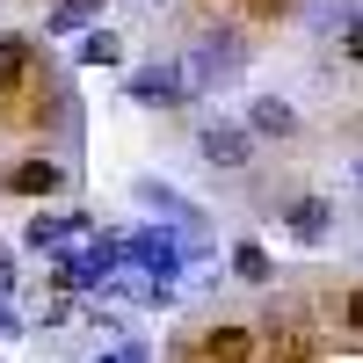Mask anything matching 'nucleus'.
<instances>
[{
	"label": "nucleus",
	"mask_w": 363,
	"mask_h": 363,
	"mask_svg": "<svg viewBox=\"0 0 363 363\" xmlns=\"http://www.w3.org/2000/svg\"><path fill=\"white\" fill-rule=\"evenodd\" d=\"M124 95L138 109H182V102H196L189 95V73H182V58H153V66H138Z\"/></svg>",
	"instance_id": "1"
},
{
	"label": "nucleus",
	"mask_w": 363,
	"mask_h": 363,
	"mask_svg": "<svg viewBox=\"0 0 363 363\" xmlns=\"http://www.w3.org/2000/svg\"><path fill=\"white\" fill-rule=\"evenodd\" d=\"M196 153H203L211 167H247V160H255V131H247V124H225V116H211V124L196 131Z\"/></svg>",
	"instance_id": "2"
},
{
	"label": "nucleus",
	"mask_w": 363,
	"mask_h": 363,
	"mask_svg": "<svg viewBox=\"0 0 363 363\" xmlns=\"http://www.w3.org/2000/svg\"><path fill=\"white\" fill-rule=\"evenodd\" d=\"M233 66H240V44L225 37V29H218V37H203L189 58H182V73H189V95H203V87L218 80V73H233Z\"/></svg>",
	"instance_id": "3"
},
{
	"label": "nucleus",
	"mask_w": 363,
	"mask_h": 363,
	"mask_svg": "<svg viewBox=\"0 0 363 363\" xmlns=\"http://www.w3.org/2000/svg\"><path fill=\"white\" fill-rule=\"evenodd\" d=\"M37 66H44V51L29 37H15V29H0V95H22L37 80Z\"/></svg>",
	"instance_id": "4"
},
{
	"label": "nucleus",
	"mask_w": 363,
	"mask_h": 363,
	"mask_svg": "<svg viewBox=\"0 0 363 363\" xmlns=\"http://www.w3.org/2000/svg\"><path fill=\"white\" fill-rule=\"evenodd\" d=\"M284 225H291V240H306V247H327V240H335V203L327 196H298L284 211Z\"/></svg>",
	"instance_id": "5"
},
{
	"label": "nucleus",
	"mask_w": 363,
	"mask_h": 363,
	"mask_svg": "<svg viewBox=\"0 0 363 363\" xmlns=\"http://www.w3.org/2000/svg\"><path fill=\"white\" fill-rule=\"evenodd\" d=\"M262 356V327H211L203 335V363H255Z\"/></svg>",
	"instance_id": "6"
},
{
	"label": "nucleus",
	"mask_w": 363,
	"mask_h": 363,
	"mask_svg": "<svg viewBox=\"0 0 363 363\" xmlns=\"http://www.w3.org/2000/svg\"><path fill=\"white\" fill-rule=\"evenodd\" d=\"M8 189H15V196H58V189H66V167L44 160V153H37V160H15V167H8Z\"/></svg>",
	"instance_id": "7"
},
{
	"label": "nucleus",
	"mask_w": 363,
	"mask_h": 363,
	"mask_svg": "<svg viewBox=\"0 0 363 363\" xmlns=\"http://www.w3.org/2000/svg\"><path fill=\"white\" fill-rule=\"evenodd\" d=\"M247 131H262V138H291V131H298V109L277 102V95H255V102H247Z\"/></svg>",
	"instance_id": "8"
},
{
	"label": "nucleus",
	"mask_w": 363,
	"mask_h": 363,
	"mask_svg": "<svg viewBox=\"0 0 363 363\" xmlns=\"http://www.w3.org/2000/svg\"><path fill=\"white\" fill-rule=\"evenodd\" d=\"M124 58V37L116 29H102V22H87V37H80V66H116Z\"/></svg>",
	"instance_id": "9"
},
{
	"label": "nucleus",
	"mask_w": 363,
	"mask_h": 363,
	"mask_svg": "<svg viewBox=\"0 0 363 363\" xmlns=\"http://www.w3.org/2000/svg\"><path fill=\"white\" fill-rule=\"evenodd\" d=\"M233 277L240 284H269V277H277V262H269L262 240H240V247H233Z\"/></svg>",
	"instance_id": "10"
},
{
	"label": "nucleus",
	"mask_w": 363,
	"mask_h": 363,
	"mask_svg": "<svg viewBox=\"0 0 363 363\" xmlns=\"http://www.w3.org/2000/svg\"><path fill=\"white\" fill-rule=\"evenodd\" d=\"M102 8H87V0H51V15H44V29L51 37H73V29H87Z\"/></svg>",
	"instance_id": "11"
},
{
	"label": "nucleus",
	"mask_w": 363,
	"mask_h": 363,
	"mask_svg": "<svg viewBox=\"0 0 363 363\" xmlns=\"http://www.w3.org/2000/svg\"><path fill=\"white\" fill-rule=\"evenodd\" d=\"M342 320H349V335H363V284L342 298Z\"/></svg>",
	"instance_id": "12"
},
{
	"label": "nucleus",
	"mask_w": 363,
	"mask_h": 363,
	"mask_svg": "<svg viewBox=\"0 0 363 363\" xmlns=\"http://www.w3.org/2000/svg\"><path fill=\"white\" fill-rule=\"evenodd\" d=\"M342 51H349L356 66H363V15H349V29H342Z\"/></svg>",
	"instance_id": "13"
},
{
	"label": "nucleus",
	"mask_w": 363,
	"mask_h": 363,
	"mask_svg": "<svg viewBox=\"0 0 363 363\" xmlns=\"http://www.w3.org/2000/svg\"><path fill=\"white\" fill-rule=\"evenodd\" d=\"M255 8V22H277V15H291V0H247Z\"/></svg>",
	"instance_id": "14"
},
{
	"label": "nucleus",
	"mask_w": 363,
	"mask_h": 363,
	"mask_svg": "<svg viewBox=\"0 0 363 363\" xmlns=\"http://www.w3.org/2000/svg\"><path fill=\"white\" fill-rule=\"evenodd\" d=\"M0 335H22V313L8 306V298H0Z\"/></svg>",
	"instance_id": "15"
},
{
	"label": "nucleus",
	"mask_w": 363,
	"mask_h": 363,
	"mask_svg": "<svg viewBox=\"0 0 363 363\" xmlns=\"http://www.w3.org/2000/svg\"><path fill=\"white\" fill-rule=\"evenodd\" d=\"M8 291H15V262L0 255V298H8Z\"/></svg>",
	"instance_id": "16"
},
{
	"label": "nucleus",
	"mask_w": 363,
	"mask_h": 363,
	"mask_svg": "<svg viewBox=\"0 0 363 363\" xmlns=\"http://www.w3.org/2000/svg\"><path fill=\"white\" fill-rule=\"evenodd\" d=\"M102 363H124V349H116V356H102Z\"/></svg>",
	"instance_id": "17"
},
{
	"label": "nucleus",
	"mask_w": 363,
	"mask_h": 363,
	"mask_svg": "<svg viewBox=\"0 0 363 363\" xmlns=\"http://www.w3.org/2000/svg\"><path fill=\"white\" fill-rule=\"evenodd\" d=\"M356 182H363V160H356Z\"/></svg>",
	"instance_id": "18"
},
{
	"label": "nucleus",
	"mask_w": 363,
	"mask_h": 363,
	"mask_svg": "<svg viewBox=\"0 0 363 363\" xmlns=\"http://www.w3.org/2000/svg\"><path fill=\"white\" fill-rule=\"evenodd\" d=\"M87 8H102V0H87Z\"/></svg>",
	"instance_id": "19"
}]
</instances>
